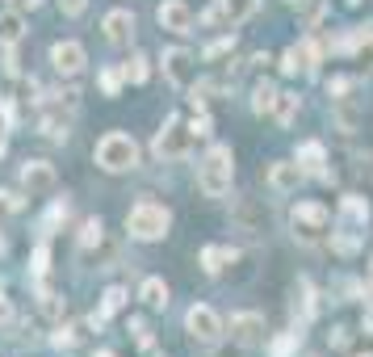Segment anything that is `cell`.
<instances>
[{"label": "cell", "mask_w": 373, "mask_h": 357, "mask_svg": "<svg viewBox=\"0 0 373 357\" xmlns=\"http://www.w3.org/2000/svg\"><path fill=\"white\" fill-rule=\"evenodd\" d=\"M122 302H126V290H122V286H110V290H105V298H101V316H97V320L118 316V311H122Z\"/></svg>", "instance_id": "44dd1931"}, {"label": "cell", "mask_w": 373, "mask_h": 357, "mask_svg": "<svg viewBox=\"0 0 373 357\" xmlns=\"http://www.w3.org/2000/svg\"><path fill=\"white\" fill-rule=\"evenodd\" d=\"M68 307H63V298L59 294H42V316H50V320H59Z\"/></svg>", "instance_id": "f546056e"}, {"label": "cell", "mask_w": 373, "mask_h": 357, "mask_svg": "<svg viewBox=\"0 0 373 357\" xmlns=\"http://www.w3.org/2000/svg\"><path fill=\"white\" fill-rule=\"evenodd\" d=\"M59 9H63L68 17H80V13L88 9V0H59Z\"/></svg>", "instance_id": "836d02e7"}, {"label": "cell", "mask_w": 373, "mask_h": 357, "mask_svg": "<svg viewBox=\"0 0 373 357\" xmlns=\"http://www.w3.org/2000/svg\"><path fill=\"white\" fill-rule=\"evenodd\" d=\"M130 332L139 336V345H151V328H147V320H130Z\"/></svg>", "instance_id": "e575fe53"}, {"label": "cell", "mask_w": 373, "mask_h": 357, "mask_svg": "<svg viewBox=\"0 0 373 357\" xmlns=\"http://www.w3.org/2000/svg\"><path fill=\"white\" fill-rule=\"evenodd\" d=\"M92 357H114V353H92Z\"/></svg>", "instance_id": "60d3db41"}, {"label": "cell", "mask_w": 373, "mask_h": 357, "mask_svg": "<svg viewBox=\"0 0 373 357\" xmlns=\"http://www.w3.org/2000/svg\"><path fill=\"white\" fill-rule=\"evenodd\" d=\"M327 227H332L327 206H319V202H298V206H294V235H302L306 244L323 240V235H327Z\"/></svg>", "instance_id": "277c9868"}, {"label": "cell", "mask_w": 373, "mask_h": 357, "mask_svg": "<svg viewBox=\"0 0 373 357\" xmlns=\"http://www.w3.org/2000/svg\"><path fill=\"white\" fill-rule=\"evenodd\" d=\"M273 118H277L281 126H290V122L298 118V93H277V101H273Z\"/></svg>", "instance_id": "d6986e66"}, {"label": "cell", "mask_w": 373, "mask_h": 357, "mask_svg": "<svg viewBox=\"0 0 373 357\" xmlns=\"http://www.w3.org/2000/svg\"><path fill=\"white\" fill-rule=\"evenodd\" d=\"M139 298L147 302V307H168V282H159V278H147Z\"/></svg>", "instance_id": "ac0fdd59"}, {"label": "cell", "mask_w": 373, "mask_h": 357, "mask_svg": "<svg viewBox=\"0 0 373 357\" xmlns=\"http://www.w3.org/2000/svg\"><path fill=\"white\" fill-rule=\"evenodd\" d=\"M101 30H105V38H110L114 46H126V42H130V34H134V17H130L126 9H114V13H105Z\"/></svg>", "instance_id": "4fadbf2b"}, {"label": "cell", "mask_w": 373, "mask_h": 357, "mask_svg": "<svg viewBox=\"0 0 373 357\" xmlns=\"http://www.w3.org/2000/svg\"><path fill=\"white\" fill-rule=\"evenodd\" d=\"M260 9V0H214L205 13H201V21L205 26H239V21H248L252 13Z\"/></svg>", "instance_id": "8992f818"}, {"label": "cell", "mask_w": 373, "mask_h": 357, "mask_svg": "<svg viewBox=\"0 0 373 357\" xmlns=\"http://www.w3.org/2000/svg\"><path fill=\"white\" fill-rule=\"evenodd\" d=\"M50 64H55V72H59V76H76V72H84L88 55H84V46H80V42L63 38V42L50 46Z\"/></svg>", "instance_id": "ba28073f"}, {"label": "cell", "mask_w": 373, "mask_h": 357, "mask_svg": "<svg viewBox=\"0 0 373 357\" xmlns=\"http://www.w3.org/2000/svg\"><path fill=\"white\" fill-rule=\"evenodd\" d=\"M231 340L235 345H260L264 340V316H256V311L231 316Z\"/></svg>", "instance_id": "30bf717a"}, {"label": "cell", "mask_w": 373, "mask_h": 357, "mask_svg": "<svg viewBox=\"0 0 373 357\" xmlns=\"http://www.w3.org/2000/svg\"><path fill=\"white\" fill-rule=\"evenodd\" d=\"M0 252H5V235H0Z\"/></svg>", "instance_id": "b9f144b4"}, {"label": "cell", "mask_w": 373, "mask_h": 357, "mask_svg": "<svg viewBox=\"0 0 373 357\" xmlns=\"http://www.w3.org/2000/svg\"><path fill=\"white\" fill-rule=\"evenodd\" d=\"M231 46H235V34H227V38H219V42H210V46L201 50V59H219V55H227Z\"/></svg>", "instance_id": "4316f807"}, {"label": "cell", "mask_w": 373, "mask_h": 357, "mask_svg": "<svg viewBox=\"0 0 373 357\" xmlns=\"http://www.w3.org/2000/svg\"><path fill=\"white\" fill-rule=\"evenodd\" d=\"M332 248L340 252V257H352V252L361 248V240H356V235H336V231H332Z\"/></svg>", "instance_id": "83f0119b"}, {"label": "cell", "mask_w": 373, "mask_h": 357, "mask_svg": "<svg viewBox=\"0 0 373 357\" xmlns=\"http://www.w3.org/2000/svg\"><path fill=\"white\" fill-rule=\"evenodd\" d=\"M273 101H277L273 84H256V93H252V110L256 114H273Z\"/></svg>", "instance_id": "603a6c76"}, {"label": "cell", "mask_w": 373, "mask_h": 357, "mask_svg": "<svg viewBox=\"0 0 373 357\" xmlns=\"http://www.w3.org/2000/svg\"><path fill=\"white\" fill-rule=\"evenodd\" d=\"M361 357H369V353H361Z\"/></svg>", "instance_id": "7bdbcfd3"}, {"label": "cell", "mask_w": 373, "mask_h": 357, "mask_svg": "<svg viewBox=\"0 0 373 357\" xmlns=\"http://www.w3.org/2000/svg\"><path fill=\"white\" fill-rule=\"evenodd\" d=\"M298 340H302V332H281V336L269 345V357H294Z\"/></svg>", "instance_id": "d4e9b609"}, {"label": "cell", "mask_w": 373, "mask_h": 357, "mask_svg": "<svg viewBox=\"0 0 373 357\" xmlns=\"http://www.w3.org/2000/svg\"><path fill=\"white\" fill-rule=\"evenodd\" d=\"M38 5H42V0H9V9H17V13L21 9H38Z\"/></svg>", "instance_id": "74e56055"}, {"label": "cell", "mask_w": 373, "mask_h": 357, "mask_svg": "<svg viewBox=\"0 0 373 357\" xmlns=\"http://www.w3.org/2000/svg\"><path fill=\"white\" fill-rule=\"evenodd\" d=\"M30 261H34V273L42 278V273L50 269V248H46V244H38V248H34V257H30Z\"/></svg>", "instance_id": "1f68e13d"}, {"label": "cell", "mask_w": 373, "mask_h": 357, "mask_svg": "<svg viewBox=\"0 0 373 357\" xmlns=\"http://www.w3.org/2000/svg\"><path fill=\"white\" fill-rule=\"evenodd\" d=\"M122 72H126V80H130V84H143V80H147V72H151V68H147V55H139V50H134V55L122 64Z\"/></svg>", "instance_id": "cb8c5ba5"}, {"label": "cell", "mask_w": 373, "mask_h": 357, "mask_svg": "<svg viewBox=\"0 0 373 357\" xmlns=\"http://www.w3.org/2000/svg\"><path fill=\"white\" fill-rule=\"evenodd\" d=\"M189 131H193V135H197V139H205V135H210V131H214V122H210V114H205V110H201V114H197V118H193V122H189Z\"/></svg>", "instance_id": "d6a6232c"}, {"label": "cell", "mask_w": 373, "mask_h": 357, "mask_svg": "<svg viewBox=\"0 0 373 357\" xmlns=\"http://www.w3.org/2000/svg\"><path fill=\"white\" fill-rule=\"evenodd\" d=\"M21 185L30 193H50V189H55V168H50L46 160H30L21 168Z\"/></svg>", "instance_id": "7c38bea8"}, {"label": "cell", "mask_w": 373, "mask_h": 357, "mask_svg": "<svg viewBox=\"0 0 373 357\" xmlns=\"http://www.w3.org/2000/svg\"><path fill=\"white\" fill-rule=\"evenodd\" d=\"M231 177H235V156H231V147H210L205 151V160L197 164V185L205 197H223L231 189Z\"/></svg>", "instance_id": "6da1fadb"}, {"label": "cell", "mask_w": 373, "mask_h": 357, "mask_svg": "<svg viewBox=\"0 0 373 357\" xmlns=\"http://www.w3.org/2000/svg\"><path fill=\"white\" fill-rule=\"evenodd\" d=\"M5 147H9V139H5V122H0V156H5Z\"/></svg>", "instance_id": "ab89813d"}, {"label": "cell", "mask_w": 373, "mask_h": 357, "mask_svg": "<svg viewBox=\"0 0 373 357\" xmlns=\"http://www.w3.org/2000/svg\"><path fill=\"white\" fill-rule=\"evenodd\" d=\"M155 17H159V26L172 30V34H189L193 30V9L185 5V0H164Z\"/></svg>", "instance_id": "8fae6325"}, {"label": "cell", "mask_w": 373, "mask_h": 357, "mask_svg": "<svg viewBox=\"0 0 373 357\" xmlns=\"http://www.w3.org/2000/svg\"><path fill=\"white\" fill-rule=\"evenodd\" d=\"M21 206V193H13V189H0V219L5 215H13Z\"/></svg>", "instance_id": "4dcf8cb0"}, {"label": "cell", "mask_w": 373, "mask_h": 357, "mask_svg": "<svg viewBox=\"0 0 373 357\" xmlns=\"http://www.w3.org/2000/svg\"><path fill=\"white\" fill-rule=\"evenodd\" d=\"M361 328H365V332H369V336H373V311H369V316H365V320H361Z\"/></svg>", "instance_id": "f35d334b"}, {"label": "cell", "mask_w": 373, "mask_h": 357, "mask_svg": "<svg viewBox=\"0 0 373 357\" xmlns=\"http://www.w3.org/2000/svg\"><path fill=\"white\" fill-rule=\"evenodd\" d=\"M168 223H172L168 206H159V202H151V197L134 202L130 215H126V231L134 240H164L168 235Z\"/></svg>", "instance_id": "7a4b0ae2"}, {"label": "cell", "mask_w": 373, "mask_h": 357, "mask_svg": "<svg viewBox=\"0 0 373 357\" xmlns=\"http://www.w3.org/2000/svg\"><path fill=\"white\" fill-rule=\"evenodd\" d=\"M97 164H101L105 173H126V168H134V164H139L134 139L122 135V131H110V135L97 143Z\"/></svg>", "instance_id": "3957f363"}, {"label": "cell", "mask_w": 373, "mask_h": 357, "mask_svg": "<svg viewBox=\"0 0 373 357\" xmlns=\"http://www.w3.org/2000/svg\"><path fill=\"white\" fill-rule=\"evenodd\" d=\"M332 349H348V328H336V336H332Z\"/></svg>", "instance_id": "8d00e7d4"}, {"label": "cell", "mask_w": 373, "mask_h": 357, "mask_svg": "<svg viewBox=\"0 0 373 357\" xmlns=\"http://www.w3.org/2000/svg\"><path fill=\"white\" fill-rule=\"evenodd\" d=\"M306 173L298 168V160H277V164H269V185L277 189V193H290V189H298V181H302Z\"/></svg>", "instance_id": "5bb4252c"}, {"label": "cell", "mask_w": 373, "mask_h": 357, "mask_svg": "<svg viewBox=\"0 0 373 357\" xmlns=\"http://www.w3.org/2000/svg\"><path fill=\"white\" fill-rule=\"evenodd\" d=\"M193 139H197V135H193L181 118H168V122H164V131L155 135V156H159V160H181L185 151H189V143H193Z\"/></svg>", "instance_id": "5b68a950"}, {"label": "cell", "mask_w": 373, "mask_h": 357, "mask_svg": "<svg viewBox=\"0 0 373 357\" xmlns=\"http://www.w3.org/2000/svg\"><path fill=\"white\" fill-rule=\"evenodd\" d=\"M80 336H84V328H59V332H55V345H59V349H76Z\"/></svg>", "instance_id": "f1b7e54d"}, {"label": "cell", "mask_w": 373, "mask_h": 357, "mask_svg": "<svg viewBox=\"0 0 373 357\" xmlns=\"http://www.w3.org/2000/svg\"><path fill=\"white\" fill-rule=\"evenodd\" d=\"M97 80H101V93H105V97H118V93H122V80H126V72H122V68H101V76H97Z\"/></svg>", "instance_id": "7402d4cb"}, {"label": "cell", "mask_w": 373, "mask_h": 357, "mask_svg": "<svg viewBox=\"0 0 373 357\" xmlns=\"http://www.w3.org/2000/svg\"><path fill=\"white\" fill-rule=\"evenodd\" d=\"M9 316H13V302H9V298H5V286H0V324H5V320H9Z\"/></svg>", "instance_id": "d590c367"}, {"label": "cell", "mask_w": 373, "mask_h": 357, "mask_svg": "<svg viewBox=\"0 0 373 357\" xmlns=\"http://www.w3.org/2000/svg\"><path fill=\"white\" fill-rule=\"evenodd\" d=\"M294 160H298V168H302V173H314V177H323V173H327V168H323V164H327L323 143H302Z\"/></svg>", "instance_id": "9a60e30c"}, {"label": "cell", "mask_w": 373, "mask_h": 357, "mask_svg": "<svg viewBox=\"0 0 373 357\" xmlns=\"http://www.w3.org/2000/svg\"><path fill=\"white\" fill-rule=\"evenodd\" d=\"M231 261H235V248H227V244L201 248V269H205V273H219V269H227Z\"/></svg>", "instance_id": "e0dca14e"}, {"label": "cell", "mask_w": 373, "mask_h": 357, "mask_svg": "<svg viewBox=\"0 0 373 357\" xmlns=\"http://www.w3.org/2000/svg\"><path fill=\"white\" fill-rule=\"evenodd\" d=\"M340 211H344L352 223H361V227L369 223V202H365V197H356V193H344V197H340Z\"/></svg>", "instance_id": "ffe728a7"}, {"label": "cell", "mask_w": 373, "mask_h": 357, "mask_svg": "<svg viewBox=\"0 0 373 357\" xmlns=\"http://www.w3.org/2000/svg\"><path fill=\"white\" fill-rule=\"evenodd\" d=\"M185 328H189V336L201 340V345H214V340L223 336V320L214 316V307H201V302H193V307H189Z\"/></svg>", "instance_id": "52a82bcc"}, {"label": "cell", "mask_w": 373, "mask_h": 357, "mask_svg": "<svg viewBox=\"0 0 373 357\" xmlns=\"http://www.w3.org/2000/svg\"><path fill=\"white\" fill-rule=\"evenodd\" d=\"M193 72H197V64H193L189 50H181V46H168V50H164V76H168L177 88H189V84H193Z\"/></svg>", "instance_id": "9c48e42d"}, {"label": "cell", "mask_w": 373, "mask_h": 357, "mask_svg": "<svg viewBox=\"0 0 373 357\" xmlns=\"http://www.w3.org/2000/svg\"><path fill=\"white\" fill-rule=\"evenodd\" d=\"M101 235H105V223H101V219H84V227H80V244L92 248V244H101Z\"/></svg>", "instance_id": "484cf974"}, {"label": "cell", "mask_w": 373, "mask_h": 357, "mask_svg": "<svg viewBox=\"0 0 373 357\" xmlns=\"http://www.w3.org/2000/svg\"><path fill=\"white\" fill-rule=\"evenodd\" d=\"M21 38H26V17L17 9L0 13V46H17Z\"/></svg>", "instance_id": "2e32d148"}]
</instances>
